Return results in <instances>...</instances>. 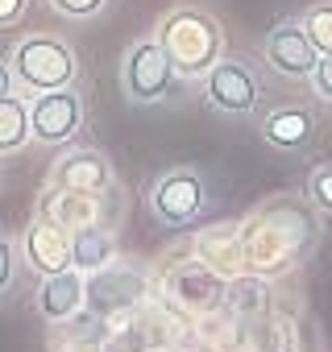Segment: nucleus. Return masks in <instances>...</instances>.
I'll return each instance as SVG.
<instances>
[{
    "label": "nucleus",
    "mask_w": 332,
    "mask_h": 352,
    "mask_svg": "<svg viewBox=\"0 0 332 352\" xmlns=\"http://www.w3.org/2000/svg\"><path fill=\"white\" fill-rule=\"evenodd\" d=\"M237 236H241V261L253 274H278L311 249L315 220L295 199H270Z\"/></svg>",
    "instance_id": "obj_1"
},
{
    "label": "nucleus",
    "mask_w": 332,
    "mask_h": 352,
    "mask_svg": "<svg viewBox=\"0 0 332 352\" xmlns=\"http://www.w3.org/2000/svg\"><path fill=\"white\" fill-rule=\"evenodd\" d=\"M158 46L162 54L171 58L175 75H208V67L220 58V25L204 13H175V17H166L162 30H158Z\"/></svg>",
    "instance_id": "obj_2"
},
{
    "label": "nucleus",
    "mask_w": 332,
    "mask_h": 352,
    "mask_svg": "<svg viewBox=\"0 0 332 352\" xmlns=\"http://www.w3.org/2000/svg\"><path fill=\"white\" fill-rule=\"evenodd\" d=\"M13 75L30 91H59V87H71L75 79V54L59 38L38 34L13 50Z\"/></svg>",
    "instance_id": "obj_3"
},
{
    "label": "nucleus",
    "mask_w": 332,
    "mask_h": 352,
    "mask_svg": "<svg viewBox=\"0 0 332 352\" xmlns=\"http://www.w3.org/2000/svg\"><path fill=\"white\" fill-rule=\"evenodd\" d=\"M171 79H175V67L171 58L162 54L158 42H141L129 50L125 58V71H121V83H125V96L137 100V104H154L171 91Z\"/></svg>",
    "instance_id": "obj_4"
},
{
    "label": "nucleus",
    "mask_w": 332,
    "mask_h": 352,
    "mask_svg": "<svg viewBox=\"0 0 332 352\" xmlns=\"http://www.w3.org/2000/svg\"><path fill=\"white\" fill-rule=\"evenodd\" d=\"M79 120H83V104H79V96H75L71 87L42 91L38 104L30 108V133H34L38 141H46V145L71 141L75 129H79Z\"/></svg>",
    "instance_id": "obj_5"
},
{
    "label": "nucleus",
    "mask_w": 332,
    "mask_h": 352,
    "mask_svg": "<svg viewBox=\"0 0 332 352\" xmlns=\"http://www.w3.org/2000/svg\"><path fill=\"white\" fill-rule=\"evenodd\" d=\"M145 294V278L133 270V265H121V270H96L92 274V282L83 286V302H87V311L92 315H121V311H129L137 298Z\"/></svg>",
    "instance_id": "obj_6"
},
{
    "label": "nucleus",
    "mask_w": 332,
    "mask_h": 352,
    "mask_svg": "<svg viewBox=\"0 0 332 352\" xmlns=\"http://www.w3.org/2000/svg\"><path fill=\"white\" fill-rule=\"evenodd\" d=\"M204 179L196 170H175L154 187V216L166 220V224H191L200 212H204Z\"/></svg>",
    "instance_id": "obj_7"
},
{
    "label": "nucleus",
    "mask_w": 332,
    "mask_h": 352,
    "mask_svg": "<svg viewBox=\"0 0 332 352\" xmlns=\"http://www.w3.org/2000/svg\"><path fill=\"white\" fill-rule=\"evenodd\" d=\"M208 100L220 112H249L258 104V79L245 63H225L216 58L208 67Z\"/></svg>",
    "instance_id": "obj_8"
},
{
    "label": "nucleus",
    "mask_w": 332,
    "mask_h": 352,
    "mask_svg": "<svg viewBox=\"0 0 332 352\" xmlns=\"http://www.w3.org/2000/svg\"><path fill=\"white\" fill-rule=\"evenodd\" d=\"M25 261L50 278L59 270H71V236L63 232L59 220H34L30 232H25Z\"/></svg>",
    "instance_id": "obj_9"
},
{
    "label": "nucleus",
    "mask_w": 332,
    "mask_h": 352,
    "mask_svg": "<svg viewBox=\"0 0 332 352\" xmlns=\"http://www.w3.org/2000/svg\"><path fill=\"white\" fill-rule=\"evenodd\" d=\"M315 58H320V54L311 50V42L303 38L299 25H278V30H270V38H266V63H270L278 75L303 79V75H311Z\"/></svg>",
    "instance_id": "obj_10"
},
{
    "label": "nucleus",
    "mask_w": 332,
    "mask_h": 352,
    "mask_svg": "<svg viewBox=\"0 0 332 352\" xmlns=\"http://www.w3.org/2000/svg\"><path fill=\"white\" fill-rule=\"evenodd\" d=\"M108 179H112V170H108L104 153H96V149H75V153H67V157L59 162V170H54V187H59V191H79V195L104 191Z\"/></svg>",
    "instance_id": "obj_11"
},
{
    "label": "nucleus",
    "mask_w": 332,
    "mask_h": 352,
    "mask_svg": "<svg viewBox=\"0 0 332 352\" xmlns=\"http://www.w3.org/2000/svg\"><path fill=\"white\" fill-rule=\"evenodd\" d=\"M83 307V278L79 270H59L50 278H42V290H38V311L50 319V323H67L75 311Z\"/></svg>",
    "instance_id": "obj_12"
},
{
    "label": "nucleus",
    "mask_w": 332,
    "mask_h": 352,
    "mask_svg": "<svg viewBox=\"0 0 332 352\" xmlns=\"http://www.w3.org/2000/svg\"><path fill=\"white\" fill-rule=\"evenodd\" d=\"M262 133H266V141L278 145V149H303V145L311 141V133H315V120H311V112H303V108H278V112H270V116L262 120Z\"/></svg>",
    "instance_id": "obj_13"
},
{
    "label": "nucleus",
    "mask_w": 332,
    "mask_h": 352,
    "mask_svg": "<svg viewBox=\"0 0 332 352\" xmlns=\"http://www.w3.org/2000/svg\"><path fill=\"white\" fill-rule=\"evenodd\" d=\"M112 261V236L100 232L96 224H83L71 232V265L79 274H96Z\"/></svg>",
    "instance_id": "obj_14"
},
{
    "label": "nucleus",
    "mask_w": 332,
    "mask_h": 352,
    "mask_svg": "<svg viewBox=\"0 0 332 352\" xmlns=\"http://www.w3.org/2000/svg\"><path fill=\"white\" fill-rule=\"evenodd\" d=\"M30 137L34 133H30V108H25V100L5 96V100H0V153L21 149Z\"/></svg>",
    "instance_id": "obj_15"
},
{
    "label": "nucleus",
    "mask_w": 332,
    "mask_h": 352,
    "mask_svg": "<svg viewBox=\"0 0 332 352\" xmlns=\"http://www.w3.org/2000/svg\"><path fill=\"white\" fill-rule=\"evenodd\" d=\"M303 38L311 42V50L315 54H332V5H315V9H307V17H303Z\"/></svg>",
    "instance_id": "obj_16"
},
{
    "label": "nucleus",
    "mask_w": 332,
    "mask_h": 352,
    "mask_svg": "<svg viewBox=\"0 0 332 352\" xmlns=\"http://www.w3.org/2000/svg\"><path fill=\"white\" fill-rule=\"evenodd\" d=\"M307 195H311V204H320L324 212H332V166L311 170V179H307Z\"/></svg>",
    "instance_id": "obj_17"
},
{
    "label": "nucleus",
    "mask_w": 332,
    "mask_h": 352,
    "mask_svg": "<svg viewBox=\"0 0 332 352\" xmlns=\"http://www.w3.org/2000/svg\"><path fill=\"white\" fill-rule=\"evenodd\" d=\"M311 83H315V96L332 100V54H320L315 67H311Z\"/></svg>",
    "instance_id": "obj_18"
},
{
    "label": "nucleus",
    "mask_w": 332,
    "mask_h": 352,
    "mask_svg": "<svg viewBox=\"0 0 332 352\" xmlns=\"http://www.w3.org/2000/svg\"><path fill=\"white\" fill-rule=\"evenodd\" d=\"M50 5L67 17H96L104 9V0H50Z\"/></svg>",
    "instance_id": "obj_19"
},
{
    "label": "nucleus",
    "mask_w": 332,
    "mask_h": 352,
    "mask_svg": "<svg viewBox=\"0 0 332 352\" xmlns=\"http://www.w3.org/2000/svg\"><path fill=\"white\" fill-rule=\"evenodd\" d=\"M13 282V245L0 236V290Z\"/></svg>",
    "instance_id": "obj_20"
},
{
    "label": "nucleus",
    "mask_w": 332,
    "mask_h": 352,
    "mask_svg": "<svg viewBox=\"0 0 332 352\" xmlns=\"http://www.w3.org/2000/svg\"><path fill=\"white\" fill-rule=\"evenodd\" d=\"M25 5H30V0H0V25H13V21H21Z\"/></svg>",
    "instance_id": "obj_21"
},
{
    "label": "nucleus",
    "mask_w": 332,
    "mask_h": 352,
    "mask_svg": "<svg viewBox=\"0 0 332 352\" xmlns=\"http://www.w3.org/2000/svg\"><path fill=\"white\" fill-rule=\"evenodd\" d=\"M5 96H13V71L0 63V100H5Z\"/></svg>",
    "instance_id": "obj_22"
}]
</instances>
